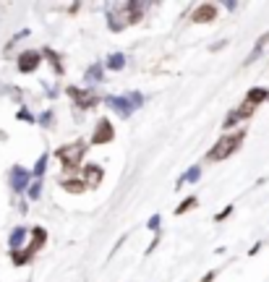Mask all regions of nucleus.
Returning <instances> with one entry per match:
<instances>
[{"instance_id": "15", "label": "nucleus", "mask_w": 269, "mask_h": 282, "mask_svg": "<svg viewBox=\"0 0 269 282\" xmlns=\"http://www.w3.org/2000/svg\"><path fill=\"white\" fill-rule=\"evenodd\" d=\"M102 79H105V68H102L99 63H94V66H89V68H87L84 81H91V84H99Z\"/></svg>"}, {"instance_id": "14", "label": "nucleus", "mask_w": 269, "mask_h": 282, "mask_svg": "<svg viewBox=\"0 0 269 282\" xmlns=\"http://www.w3.org/2000/svg\"><path fill=\"white\" fill-rule=\"evenodd\" d=\"M199 178H201V167H199V165H193L188 172H183V175L178 178V186H175V188H183L185 183H196Z\"/></svg>"}, {"instance_id": "10", "label": "nucleus", "mask_w": 269, "mask_h": 282, "mask_svg": "<svg viewBox=\"0 0 269 282\" xmlns=\"http://www.w3.org/2000/svg\"><path fill=\"white\" fill-rule=\"evenodd\" d=\"M215 19H217V5L215 3H199L191 13L193 24H212Z\"/></svg>"}, {"instance_id": "17", "label": "nucleus", "mask_w": 269, "mask_h": 282, "mask_svg": "<svg viewBox=\"0 0 269 282\" xmlns=\"http://www.w3.org/2000/svg\"><path fill=\"white\" fill-rule=\"evenodd\" d=\"M105 68H110V71H123V68H126V55H123V52H113V55L105 60Z\"/></svg>"}, {"instance_id": "1", "label": "nucleus", "mask_w": 269, "mask_h": 282, "mask_svg": "<svg viewBox=\"0 0 269 282\" xmlns=\"http://www.w3.org/2000/svg\"><path fill=\"white\" fill-rule=\"evenodd\" d=\"M243 139H246V131H243V128L235 131V133H230V136H222V139L215 144V147L207 152V162H222V160H227L233 152L240 149Z\"/></svg>"}, {"instance_id": "7", "label": "nucleus", "mask_w": 269, "mask_h": 282, "mask_svg": "<svg viewBox=\"0 0 269 282\" xmlns=\"http://www.w3.org/2000/svg\"><path fill=\"white\" fill-rule=\"evenodd\" d=\"M66 94L73 99V102H76L81 110H91V107L97 105V97L89 92V89H79V86H68L66 89Z\"/></svg>"}, {"instance_id": "4", "label": "nucleus", "mask_w": 269, "mask_h": 282, "mask_svg": "<svg viewBox=\"0 0 269 282\" xmlns=\"http://www.w3.org/2000/svg\"><path fill=\"white\" fill-rule=\"evenodd\" d=\"M32 175H34L32 170H26V167H21V165H13L11 172H8V183H11L13 194H26V191H29V186L34 183Z\"/></svg>"}, {"instance_id": "9", "label": "nucleus", "mask_w": 269, "mask_h": 282, "mask_svg": "<svg viewBox=\"0 0 269 282\" xmlns=\"http://www.w3.org/2000/svg\"><path fill=\"white\" fill-rule=\"evenodd\" d=\"M42 52H37V50H26V52H21L18 55V71L21 74H34L37 68L42 66Z\"/></svg>"}, {"instance_id": "20", "label": "nucleus", "mask_w": 269, "mask_h": 282, "mask_svg": "<svg viewBox=\"0 0 269 282\" xmlns=\"http://www.w3.org/2000/svg\"><path fill=\"white\" fill-rule=\"evenodd\" d=\"M196 204H199V199H196V196L183 199V201H180V206L175 209V214H185V212H191V209H196Z\"/></svg>"}, {"instance_id": "6", "label": "nucleus", "mask_w": 269, "mask_h": 282, "mask_svg": "<svg viewBox=\"0 0 269 282\" xmlns=\"http://www.w3.org/2000/svg\"><path fill=\"white\" fill-rule=\"evenodd\" d=\"M256 107H259V105H254V102H248V99H243V102H240V107H235V110H230V113H227L225 123H222V128H225V131H227V128H235V123L246 121V118H251Z\"/></svg>"}, {"instance_id": "18", "label": "nucleus", "mask_w": 269, "mask_h": 282, "mask_svg": "<svg viewBox=\"0 0 269 282\" xmlns=\"http://www.w3.org/2000/svg\"><path fill=\"white\" fill-rule=\"evenodd\" d=\"M60 186L66 188V191H71V194H84V191L89 188L84 180H76V178H68V180H60Z\"/></svg>"}, {"instance_id": "11", "label": "nucleus", "mask_w": 269, "mask_h": 282, "mask_svg": "<svg viewBox=\"0 0 269 282\" xmlns=\"http://www.w3.org/2000/svg\"><path fill=\"white\" fill-rule=\"evenodd\" d=\"M81 175H84V183H87L89 188H97V186L102 183V178H105V170H102L99 165H94V162H89Z\"/></svg>"}, {"instance_id": "21", "label": "nucleus", "mask_w": 269, "mask_h": 282, "mask_svg": "<svg viewBox=\"0 0 269 282\" xmlns=\"http://www.w3.org/2000/svg\"><path fill=\"white\" fill-rule=\"evenodd\" d=\"M267 42H269V34H264V37H262V40L256 42V47L251 50V55H248V60H246V63H254V60H256L259 55H262V50H264V44H267Z\"/></svg>"}, {"instance_id": "27", "label": "nucleus", "mask_w": 269, "mask_h": 282, "mask_svg": "<svg viewBox=\"0 0 269 282\" xmlns=\"http://www.w3.org/2000/svg\"><path fill=\"white\" fill-rule=\"evenodd\" d=\"M215 277H217V269H215V272H209V275H204V280H201V282H212Z\"/></svg>"}, {"instance_id": "23", "label": "nucleus", "mask_w": 269, "mask_h": 282, "mask_svg": "<svg viewBox=\"0 0 269 282\" xmlns=\"http://www.w3.org/2000/svg\"><path fill=\"white\" fill-rule=\"evenodd\" d=\"M37 121H40V125H45V128H50L52 121H55V115H52V110H47V113H42L40 118H37Z\"/></svg>"}, {"instance_id": "2", "label": "nucleus", "mask_w": 269, "mask_h": 282, "mask_svg": "<svg viewBox=\"0 0 269 282\" xmlns=\"http://www.w3.org/2000/svg\"><path fill=\"white\" fill-rule=\"evenodd\" d=\"M47 243V230L45 227H32V243L29 245H24L21 251H11V259H13V264L16 267H24V264H29L37 253H40V248Z\"/></svg>"}, {"instance_id": "3", "label": "nucleus", "mask_w": 269, "mask_h": 282, "mask_svg": "<svg viewBox=\"0 0 269 282\" xmlns=\"http://www.w3.org/2000/svg\"><path fill=\"white\" fill-rule=\"evenodd\" d=\"M87 149H89V141H81V139H79V141L68 144V147H60L58 152H55V157L60 160L63 170H76V167L81 165V160H84Z\"/></svg>"}, {"instance_id": "22", "label": "nucleus", "mask_w": 269, "mask_h": 282, "mask_svg": "<svg viewBox=\"0 0 269 282\" xmlns=\"http://www.w3.org/2000/svg\"><path fill=\"white\" fill-rule=\"evenodd\" d=\"M40 194H42V180H34V183L29 186V191H26V196H29V199H40Z\"/></svg>"}, {"instance_id": "8", "label": "nucleus", "mask_w": 269, "mask_h": 282, "mask_svg": "<svg viewBox=\"0 0 269 282\" xmlns=\"http://www.w3.org/2000/svg\"><path fill=\"white\" fill-rule=\"evenodd\" d=\"M105 105L110 107V110H115L120 118H131L134 113H136V107H134V102L128 99V94H123V97H107L105 99Z\"/></svg>"}, {"instance_id": "24", "label": "nucleus", "mask_w": 269, "mask_h": 282, "mask_svg": "<svg viewBox=\"0 0 269 282\" xmlns=\"http://www.w3.org/2000/svg\"><path fill=\"white\" fill-rule=\"evenodd\" d=\"M16 118H18V121H26V123H34V115H32L29 110H26V107H18Z\"/></svg>"}, {"instance_id": "12", "label": "nucleus", "mask_w": 269, "mask_h": 282, "mask_svg": "<svg viewBox=\"0 0 269 282\" xmlns=\"http://www.w3.org/2000/svg\"><path fill=\"white\" fill-rule=\"evenodd\" d=\"M26 235H32V230H26V227H16V230L11 233V238H8V248H11V251H21Z\"/></svg>"}, {"instance_id": "13", "label": "nucleus", "mask_w": 269, "mask_h": 282, "mask_svg": "<svg viewBox=\"0 0 269 282\" xmlns=\"http://www.w3.org/2000/svg\"><path fill=\"white\" fill-rule=\"evenodd\" d=\"M42 55L50 60V66L55 68V74L63 76V71H66V68H63V63H60V55H58V52H55L52 47H45V50H42Z\"/></svg>"}, {"instance_id": "26", "label": "nucleus", "mask_w": 269, "mask_h": 282, "mask_svg": "<svg viewBox=\"0 0 269 282\" xmlns=\"http://www.w3.org/2000/svg\"><path fill=\"white\" fill-rule=\"evenodd\" d=\"M230 212H233V206H225V209H222V212L217 214V222H222L225 217H230Z\"/></svg>"}, {"instance_id": "25", "label": "nucleus", "mask_w": 269, "mask_h": 282, "mask_svg": "<svg viewBox=\"0 0 269 282\" xmlns=\"http://www.w3.org/2000/svg\"><path fill=\"white\" fill-rule=\"evenodd\" d=\"M146 227H149V230H154V233H157V230H160V214H154V217H152V220H149V222H146Z\"/></svg>"}, {"instance_id": "5", "label": "nucleus", "mask_w": 269, "mask_h": 282, "mask_svg": "<svg viewBox=\"0 0 269 282\" xmlns=\"http://www.w3.org/2000/svg\"><path fill=\"white\" fill-rule=\"evenodd\" d=\"M115 139V128L107 118H99L94 125V133L89 136V147H102V144H110Z\"/></svg>"}, {"instance_id": "19", "label": "nucleus", "mask_w": 269, "mask_h": 282, "mask_svg": "<svg viewBox=\"0 0 269 282\" xmlns=\"http://www.w3.org/2000/svg\"><path fill=\"white\" fill-rule=\"evenodd\" d=\"M47 160H50V152H42V154H40V160H37V165H34V170H32L37 180H42L45 167H47Z\"/></svg>"}, {"instance_id": "16", "label": "nucleus", "mask_w": 269, "mask_h": 282, "mask_svg": "<svg viewBox=\"0 0 269 282\" xmlns=\"http://www.w3.org/2000/svg\"><path fill=\"white\" fill-rule=\"evenodd\" d=\"M248 102H254V105H262L264 99H269V92L264 86H254V89H248V94H246Z\"/></svg>"}]
</instances>
